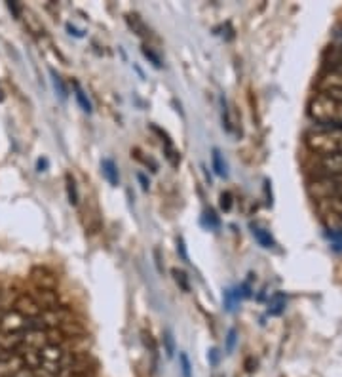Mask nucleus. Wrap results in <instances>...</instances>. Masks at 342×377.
Here are the masks:
<instances>
[{"label":"nucleus","mask_w":342,"mask_h":377,"mask_svg":"<svg viewBox=\"0 0 342 377\" xmlns=\"http://www.w3.org/2000/svg\"><path fill=\"white\" fill-rule=\"evenodd\" d=\"M304 143L316 156H331L342 153V128L336 126H314L304 134Z\"/></svg>","instance_id":"f257e3e1"},{"label":"nucleus","mask_w":342,"mask_h":377,"mask_svg":"<svg viewBox=\"0 0 342 377\" xmlns=\"http://www.w3.org/2000/svg\"><path fill=\"white\" fill-rule=\"evenodd\" d=\"M308 116L316 122V126L342 128V101L325 94H316L308 101Z\"/></svg>","instance_id":"f03ea898"},{"label":"nucleus","mask_w":342,"mask_h":377,"mask_svg":"<svg viewBox=\"0 0 342 377\" xmlns=\"http://www.w3.org/2000/svg\"><path fill=\"white\" fill-rule=\"evenodd\" d=\"M306 193L314 202L342 196V177L312 176L306 183Z\"/></svg>","instance_id":"7ed1b4c3"},{"label":"nucleus","mask_w":342,"mask_h":377,"mask_svg":"<svg viewBox=\"0 0 342 377\" xmlns=\"http://www.w3.org/2000/svg\"><path fill=\"white\" fill-rule=\"evenodd\" d=\"M319 94L327 91H342V63L336 65H325L323 73L318 79Z\"/></svg>","instance_id":"20e7f679"},{"label":"nucleus","mask_w":342,"mask_h":377,"mask_svg":"<svg viewBox=\"0 0 342 377\" xmlns=\"http://www.w3.org/2000/svg\"><path fill=\"white\" fill-rule=\"evenodd\" d=\"M314 176L342 177V153L331 154V156H319L314 164Z\"/></svg>","instance_id":"39448f33"},{"label":"nucleus","mask_w":342,"mask_h":377,"mask_svg":"<svg viewBox=\"0 0 342 377\" xmlns=\"http://www.w3.org/2000/svg\"><path fill=\"white\" fill-rule=\"evenodd\" d=\"M28 330V320L16 311L0 316V333H23Z\"/></svg>","instance_id":"423d86ee"},{"label":"nucleus","mask_w":342,"mask_h":377,"mask_svg":"<svg viewBox=\"0 0 342 377\" xmlns=\"http://www.w3.org/2000/svg\"><path fill=\"white\" fill-rule=\"evenodd\" d=\"M14 311L21 314V316H25L27 320L36 318L42 313V308H40L38 303L34 301V297L31 293H21V296L17 297L16 301H14Z\"/></svg>","instance_id":"0eeeda50"},{"label":"nucleus","mask_w":342,"mask_h":377,"mask_svg":"<svg viewBox=\"0 0 342 377\" xmlns=\"http://www.w3.org/2000/svg\"><path fill=\"white\" fill-rule=\"evenodd\" d=\"M34 297V301L38 303L42 311H51V308L61 307L59 305V296H57L56 290H50V288H38V290L31 293Z\"/></svg>","instance_id":"6e6552de"},{"label":"nucleus","mask_w":342,"mask_h":377,"mask_svg":"<svg viewBox=\"0 0 342 377\" xmlns=\"http://www.w3.org/2000/svg\"><path fill=\"white\" fill-rule=\"evenodd\" d=\"M65 348L61 345H46L44 348H40V358H42V364H53V366H61L63 358H65ZM63 370V366H61Z\"/></svg>","instance_id":"1a4fd4ad"},{"label":"nucleus","mask_w":342,"mask_h":377,"mask_svg":"<svg viewBox=\"0 0 342 377\" xmlns=\"http://www.w3.org/2000/svg\"><path fill=\"white\" fill-rule=\"evenodd\" d=\"M101 171H103V176L107 177V181L110 183L113 187H118V183H120L118 166H116V162H114L113 159L101 160Z\"/></svg>","instance_id":"9d476101"},{"label":"nucleus","mask_w":342,"mask_h":377,"mask_svg":"<svg viewBox=\"0 0 342 377\" xmlns=\"http://www.w3.org/2000/svg\"><path fill=\"white\" fill-rule=\"evenodd\" d=\"M125 23H128V27H130L137 36H141V39H147L148 33H150L147 29V25L141 21V17L137 16V14H128V16H125Z\"/></svg>","instance_id":"9b49d317"},{"label":"nucleus","mask_w":342,"mask_h":377,"mask_svg":"<svg viewBox=\"0 0 342 377\" xmlns=\"http://www.w3.org/2000/svg\"><path fill=\"white\" fill-rule=\"evenodd\" d=\"M73 86H74V97H76V101H78L80 109H82L84 113H91L93 109H91V101L88 99V94L82 90V86H80L78 82H74Z\"/></svg>","instance_id":"f8f14e48"},{"label":"nucleus","mask_w":342,"mask_h":377,"mask_svg":"<svg viewBox=\"0 0 342 377\" xmlns=\"http://www.w3.org/2000/svg\"><path fill=\"white\" fill-rule=\"evenodd\" d=\"M253 236H255L256 238V242H259V244L262 246V248H274V238L272 236H270V233H268V231H264V228H261V227H255V225H253Z\"/></svg>","instance_id":"ddd939ff"},{"label":"nucleus","mask_w":342,"mask_h":377,"mask_svg":"<svg viewBox=\"0 0 342 377\" xmlns=\"http://www.w3.org/2000/svg\"><path fill=\"white\" fill-rule=\"evenodd\" d=\"M65 187H67V196L71 206L78 204V187H76V181H74V177L71 174L65 176Z\"/></svg>","instance_id":"4468645a"},{"label":"nucleus","mask_w":342,"mask_h":377,"mask_svg":"<svg viewBox=\"0 0 342 377\" xmlns=\"http://www.w3.org/2000/svg\"><path fill=\"white\" fill-rule=\"evenodd\" d=\"M211 164H213V170H215L217 176H227V166L222 162L221 151H219V149H213V151H211Z\"/></svg>","instance_id":"2eb2a0df"},{"label":"nucleus","mask_w":342,"mask_h":377,"mask_svg":"<svg viewBox=\"0 0 342 377\" xmlns=\"http://www.w3.org/2000/svg\"><path fill=\"white\" fill-rule=\"evenodd\" d=\"M285 308V296L284 293H276L272 297V301H270V308H268V313L274 314V316H278V314L284 313Z\"/></svg>","instance_id":"dca6fc26"},{"label":"nucleus","mask_w":342,"mask_h":377,"mask_svg":"<svg viewBox=\"0 0 342 377\" xmlns=\"http://www.w3.org/2000/svg\"><path fill=\"white\" fill-rule=\"evenodd\" d=\"M164 154H165V159L170 160V164L173 166V168H177V166H179V162H181V153H179V151L173 147V143H167V145H164Z\"/></svg>","instance_id":"f3484780"},{"label":"nucleus","mask_w":342,"mask_h":377,"mask_svg":"<svg viewBox=\"0 0 342 377\" xmlns=\"http://www.w3.org/2000/svg\"><path fill=\"white\" fill-rule=\"evenodd\" d=\"M171 274H173V278H175V282H177V286H179V288H181L182 291H190V284H188V276L185 273H182V271H179V268H173V271H171Z\"/></svg>","instance_id":"a211bd4d"},{"label":"nucleus","mask_w":342,"mask_h":377,"mask_svg":"<svg viewBox=\"0 0 342 377\" xmlns=\"http://www.w3.org/2000/svg\"><path fill=\"white\" fill-rule=\"evenodd\" d=\"M164 348H165V356L171 358L175 354V339H173V333L171 330L164 331Z\"/></svg>","instance_id":"6ab92c4d"},{"label":"nucleus","mask_w":342,"mask_h":377,"mask_svg":"<svg viewBox=\"0 0 342 377\" xmlns=\"http://www.w3.org/2000/svg\"><path fill=\"white\" fill-rule=\"evenodd\" d=\"M141 51H142V56L147 57L148 61L152 63L154 67H156V69H160V67H162V59H160V56H158V54H156V51H154L152 48H150V46H147V44H145V46H142V48H141Z\"/></svg>","instance_id":"aec40b11"},{"label":"nucleus","mask_w":342,"mask_h":377,"mask_svg":"<svg viewBox=\"0 0 342 377\" xmlns=\"http://www.w3.org/2000/svg\"><path fill=\"white\" fill-rule=\"evenodd\" d=\"M221 119H222V128L227 131H232L234 130V126H232V119H230V111H228V105L224 99H221Z\"/></svg>","instance_id":"412c9836"},{"label":"nucleus","mask_w":342,"mask_h":377,"mask_svg":"<svg viewBox=\"0 0 342 377\" xmlns=\"http://www.w3.org/2000/svg\"><path fill=\"white\" fill-rule=\"evenodd\" d=\"M179 362H181L182 377H192V364H190V358H188L187 353L179 354Z\"/></svg>","instance_id":"4be33fe9"},{"label":"nucleus","mask_w":342,"mask_h":377,"mask_svg":"<svg viewBox=\"0 0 342 377\" xmlns=\"http://www.w3.org/2000/svg\"><path fill=\"white\" fill-rule=\"evenodd\" d=\"M51 79H53V86H56V90L59 91V96L65 99V97H67V86H65L63 79L57 73H53V71H51Z\"/></svg>","instance_id":"5701e85b"},{"label":"nucleus","mask_w":342,"mask_h":377,"mask_svg":"<svg viewBox=\"0 0 342 377\" xmlns=\"http://www.w3.org/2000/svg\"><path fill=\"white\" fill-rule=\"evenodd\" d=\"M219 204H221V210L222 211H230V208H232V194L228 193H222L221 194V202H219Z\"/></svg>","instance_id":"b1692460"},{"label":"nucleus","mask_w":342,"mask_h":377,"mask_svg":"<svg viewBox=\"0 0 342 377\" xmlns=\"http://www.w3.org/2000/svg\"><path fill=\"white\" fill-rule=\"evenodd\" d=\"M177 251H179V256H181L182 261H188V251H187V246H185V240H182V236H179V238H177Z\"/></svg>","instance_id":"393cba45"},{"label":"nucleus","mask_w":342,"mask_h":377,"mask_svg":"<svg viewBox=\"0 0 342 377\" xmlns=\"http://www.w3.org/2000/svg\"><path fill=\"white\" fill-rule=\"evenodd\" d=\"M236 330H228V336H227V353H232L234 351V345H236Z\"/></svg>","instance_id":"a878e982"},{"label":"nucleus","mask_w":342,"mask_h":377,"mask_svg":"<svg viewBox=\"0 0 342 377\" xmlns=\"http://www.w3.org/2000/svg\"><path fill=\"white\" fill-rule=\"evenodd\" d=\"M205 219H207V223H209V227H213V228H217L219 225H221V221H219V217L215 216V211H213V210L205 211Z\"/></svg>","instance_id":"bb28decb"},{"label":"nucleus","mask_w":342,"mask_h":377,"mask_svg":"<svg viewBox=\"0 0 342 377\" xmlns=\"http://www.w3.org/2000/svg\"><path fill=\"white\" fill-rule=\"evenodd\" d=\"M137 179H139V183H141L142 191H148V187H150V181H148V179H147V176H145V174H141V171H139V174H137Z\"/></svg>","instance_id":"cd10ccee"},{"label":"nucleus","mask_w":342,"mask_h":377,"mask_svg":"<svg viewBox=\"0 0 342 377\" xmlns=\"http://www.w3.org/2000/svg\"><path fill=\"white\" fill-rule=\"evenodd\" d=\"M207 358H209L211 366L219 364V351H217V348H211L209 354H207Z\"/></svg>","instance_id":"c85d7f7f"},{"label":"nucleus","mask_w":342,"mask_h":377,"mask_svg":"<svg viewBox=\"0 0 342 377\" xmlns=\"http://www.w3.org/2000/svg\"><path fill=\"white\" fill-rule=\"evenodd\" d=\"M67 31H68V34H73V36H76V39H82V36H84V33L78 31L74 25H71V23H67Z\"/></svg>","instance_id":"c756f323"},{"label":"nucleus","mask_w":342,"mask_h":377,"mask_svg":"<svg viewBox=\"0 0 342 377\" xmlns=\"http://www.w3.org/2000/svg\"><path fill=\"white\" fill-rule=\"evenodd\" d=\"M154 257H156V267H158V271H160V273H164V265H162V257H160L158 248L154 250Z\"/></svg>","instance_id":"7c9ffc66"},{"label":"nucleus","mask_w":342,"mask_h":377,"mask_svg":"<svg viewBox=\"0 0 342 377\" xmlns=\"http://www.w3.org/2000/svg\"><path fill=\"white\" fill-rule=\"evenodd\" d=\"M48 166H50L48 159H38V162H36V168H38V171H46L48 170Z\"/></svg>","instance_id":"2f4dec72"},{"label":"nucleus","mask_w":342,"mask_h":377,"mask_svg":"<svg viewBox=\"0 0 342 377\" xmlns=\"http://www.w3.org/2000/svg\"><path fill=\"white\" fill-rule=\"evenodd\" d=\"M8 8H10V11H14V16L19 17V6L16 2H8Z\"/></svg>","instance_id":"473e14b6"},{"label":"nucleus","mask_w":342,"mask_h":377,"mask_svg":"<svg viewBox=\"0 0 342 377\" xmlns=\"http://www.w3.org/2000/svg\"><path fill=\"white\" fill-rule=\"evenodd\" d=\"M68 377H93V376H68Z\"/></svg>","instance_id":"72a5a7b5"},{"label":"nucleus","mask_w":342,"mask_h":377,"mask_svg":"<svg viewBox=\"0 0 342 377\" xmlns=\"http://www.w3.org/2000/svg\"><path fill=\"white\" fill-rule=\"evenodd\" d=\"M213 377H222V376H213Z\"/></svg>","instance_id":"f704fd0d"}]
</instances>
